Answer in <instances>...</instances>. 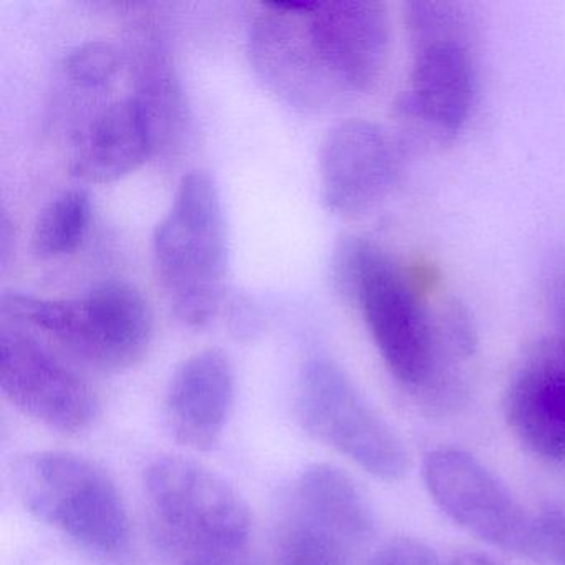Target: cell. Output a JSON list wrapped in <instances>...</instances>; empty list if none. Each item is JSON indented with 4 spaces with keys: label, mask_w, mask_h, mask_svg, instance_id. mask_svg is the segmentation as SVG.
<instances>
[{
    "label": "cell",
    "mask_w": 565,
    "mask_h": 565,
    "mask_svg": "<svg viewBox=\"0 0 565 565\" xmlns=\"http://www.w3.org/2000/svg\"><path fill=\"white\" fill-rule=\"evenodd\" d=\"M403 15L412 67L408 90L396 100V121L409 141L443 147L461 134L475 107L471 22L456 2L415 0Z\"/></svg>",
    "instance_id": "3"
},
{
    "label": "cell",
    "mask_w": 565,
    "mask_h": 565,
    "mask_svg": "<svg viewBox=\"0 0 565 565\" xmlns=\"http://www.w3.org/2000/svg\"><path fill=\"white\" fill-rule=\"evenodd\" d=\"M124 57L108 42H85L65 55L62 71L65 81L77 90L102 92L114 84L120 74Z\"/></svg>",
    "instance_id": "20"
},
{
    "label": "cell",
    "mask_w": 565,
    "mask_h": 565,
    "mask_svg": "<svg viewBox=\"0 0 565 565\" xmlns=\"http://www.w3.org/2000/svg\"><path fill=\"white\" fill-rule=\"evenodd\" d=\"M0 388L19 412L64 435L85 431L100 415L90 383L19 329L0 333Z\"/></svg>",
    "instance_id": "9"
},
{
    "label": "cell",
    "mask_w": 565,
    "mask_h": 565,
    "mask_svg": "<svg viewBox=\"0 0 565 565\" xmlns=\"http://www.w3.org/2000/svg\"><path fill=\"white\" fill-rule=\"evenodd\" d=\"M535 521L541 542V561L565 565V509H545Z\"/></svg>",
    "instance_id": "21"
},
{
    "label": "cell",
    "mask_w": 565,
    "mask_h": 565,
    "mask_svg": "<svg viewBox=\"0 0 565 565\" xmlns=\"http://www.w3.org/2000/svg\"><path fill=\"white\" fill-rule=\"evenodd\" d=\"M337 292L356 306L396 382L441 405L443 363L436 310L419 280L372 241L345 236L332 257Z\"/></svg>",
    "instance_id": "1"
},
{
    "label": "cell",
    "mask_w": 565,
    "mask_h": 565,
    "mask_svg": "<svg viewBox=\"0 0 565 565\" xmlns=\"http://www.w3.org/2000/svg\"><path fill=\"white\" fill-rule=\"evenodd\" d=\"M14 491L34 518L100 555L130 545L131 525L121 492L104 468L65 451L25 455L14 466Z\"/></svg>",
    "instance_id": "6"
},
{
    "label": "cell",
    "mask_w": 565,
    "mask_h": 565,
    "mask_svg": "<svg viewBox=\"0 0 565 565\" xmlns=\"http://www.w3.org/2000/svg\"><path fill=\"white\" fill-rule=\"evenodd\" d=\"M227 254L220 188L207 171H190L153 233L154 267L184 326L203 329L216 317L226 286Z\"/></svg>",
    "instance_id": "4"
},
{
    "label": "cell",
    "mask_w": 565,
    "mask_h": 565,
    "mask_svg": "<svg viewBox=\"0 0 565 565\" xmlns=\"http://www.w3.org/2000/svg\"><path fill=\"white\" fill-rule=\"evenodd\" d=\"M2 313L42 330L102 372H124L137 365L153 339V313L147 299L121 280L102 284L74 299L4 294Z\"/></svg>",
    "instance_id": "5"
},
{
    "label": "cell",
    "mask_w": 565,
    "mask_h": 565,
    "mask_svg": "<svg viewBox=\"0 0 565 565\" xmlns=\"http://www.w3.org/2000/svg\"><path fill=\"white\" fill-rule=\"evenodd\" d=\"M12 253H14V227L4 211L2 220H0V264L2 267H8Z\"/></svg>",
    "instance_id": "23"
},
{
    "label": "cell",
    "mask_w": 565,
    "mask_h": 565,
    "mask_svg": "<svg viewBox=\"0 0 565 565\" xmlns=\"http://www.w3.org/2000/svg\"><path fill=\"white\" fill-rule=\"evenodd\" d=\"M236 396V376L227 355L206 349L184 360L168 386L164 419L174 441L196 451L217 445Z\"/></svg>",
    "instance_id": "14"
},
{
    "label": "cell",
    "mask_w": 565,
    "mask_h": 565,
    "mask_svg": "<svg viewBox=\"0 0 565 565\" xmlns=\"http://www.w3.org/2000/svg\"><path fill=\"white\" fill-rule=\"evenodd\" d=\"M90 221V194L85 190L64 191L39 213L32 249L44 259L74 253L84 243Z\"/></svg>",
    "instance_id": "19"
},
{
    "label": "cell",
    "mask_w": 565,
    "mask_h": 565,
    "mask_svg": "<svg viewBox=\"0 0 565 565\" xmlns=\"http://www.w3.org/2000/svg\"><path fill=\"white\" fill-rule=\"evenodd\" d=\"M370 565H443L438 555L423 542L398 539L375 552Z\"/></svg>",
    "instance_id": "22"
},
{
    "label": "cell",
    "mask_w": 565,
    "mask_h": 565,
    "mask_svg": "<svg viewBox=\"0 0 565 565\" xmlns=\"http://www.w3.org/2000/svg\"><path fill=\"white\" fill-rule=\"evenodd\" d=\"M154 537L173 565H263L249 508L206 466L161 456L145 471Z\"/></svg>",
    "instance_id": "2"
},
{
    "label": "cell",
    "mask_w": 565,
    "mask_h": 565,
    "mask_svg": "<svg viewBox=\"0 0 565 565\" xmlns=\"http://www.w3.org/2000/svg\"><path fill=\"white\" fill-rule=\"evenodd\" d=\"M423 478L435 504L459 527L492 547L541 558L537 521L475 456L435 449L423 462Z\"/></svg>",
    "instance_id": "8"
},
{
    "label": "cell",
    "mask_w": 565,
    "mask_h": 565,
    "mask_svg": "<svg viewBox=\"0 0 565 565\" xmlns=\"http://www.w3.org/2000/svg\"><path fill=\"white\" fill-rule=\"evenodd\" d=\"M287 508L363 551L375 535V515L362 489L342 469L317 462L294 482Z\"/></svg>",
    "instance_id": "16"
},
{
    "label": "cell",
    "mask_w": 565,
    "mask_h": 565,
    "mask_svg": "<svg viewBox=\"0 0 565 565\" xmlns=\"http://www.w3.org/2000/svg\"><path fill=\"white\" fill-rule=\"evenodd\" d=\"M274 544L276 565H356L360 552L329 529L286 509Z\"/></svg>",
    "instance_id": "18"
},
{
    "label": "cell",
    "mask_w": 565,
    "mask_h": 565,
    "mask_svg": "<svg viewBox=\"0 0 565 565\" xmlns=\"http://www.w3.org/2000/svg\"><path fill=\"white\" fill-rule=\"evenodd\" d=\"M319 174L327 210L359 216L386 200L398 183L402 151L380 125L350 118L327 131Z\"/></svg>",
    "instance_id": "11"
},
{
    "label": "cell",
    "mask_w": 565,
    "mask_h": 565,
    "mask_svg": "<svg viewBox=\"0 0 565 565\" xmlns=\"http://www.w3.org/2000/svg\"><path fill=\"white\" fill-rule=\"evenodd\" d=\"M504 418L534 455L565 461V339L541 340L525 353L504 393Z\"/></svg>",
    "instance_id": "13"
},
{
    "label": "cell",
    "mask_w": 565,
    "mask_h": 565,
    "mask_svg": "<svg viewBox=\"0 0 565 565\" xmlns=\"http://www.w3.org/2000/svg\"><path fill=\"white\" fill-rule=\"evenodd\" d=\"M449 565H508L504 562L495 561L491 555L482 554V552H459L449 562Z\"/></svg>",
    "instance_id": "24"
},
{
    "label": "cell",
    "mask_w": 565,
    "mask_h": 565,
    "mask_svg": "<svg viewBox=\"0 0 565 565\" xmlns=\"http://www.w3.org/2000/svg\"><path fill=\"white\" fill-rule=\"evenodd\" d=\"M306 24L320 62L343 97L366 94L379 85L392 42L382 2H309Z\"/></svg>",
    "instance_id": "12"
},
{
    "label": "cell",
    "mask_w": 565,
    "mask_h": 565,
    "mask_svg": "<svg viewBox=\"0 0 565 565\" xmlns=\"http://www.w3.org/2000/svg\"><path fill=\"white\" fill-rule=\"evenodd\" d=\"M154 157L153 140L135 98L95 111L75 137L71 173L84 183L121 180Z\"/></svg>",
    "instance_id": "15"
},
{
    "label": "cell",
    "mask_w": 565,
    "mask_h": 565,
    "mask_svg": "<svg viewBox=\"0 0 565 565\" xmlns=\"http://www.w3.org/2000/svg\"><path fill=\"white\" fill-rule=\"evenodd\" d=\"M297 412L313 438L373 478L395 482L408 475L409 458L402 439L332 360L313 359L303 366Z\"/></svg>",
    "instance_id": "7"
},
{
    "label": "cell",
    "mask_w": 565,
    "mask_h": 565,
    "mask_svg": "<svg viewBox=\"0 0 565 565\" xmlns=\"http://www.w3.org/2000/svg\"><path fill=\"white\" fill-rule=\"evenodd\" d=\"M131 97L147 121L154 157L177 154L190 135V107L170 52L158 39L148 38L138 51Z\"/></svg>",
    "instance_id": "17"
},
{
    "label": "cell",
    "mask_w": 565,
    "mask_h": 565,
    "mask_svg": "<svg viewBox=\"0 0 565 565\" xmlns=\"http://www.w3.org/2000/svg\"><path fill=\"white\" fill-rule=\"evenodd\" d=\"M306 0L263 2L249 28L250 64L260 81L287 105L317 111L342 100L320 62L306 24Z\"/></svg>",
    "instance_id": "10"
}]
</instances>
